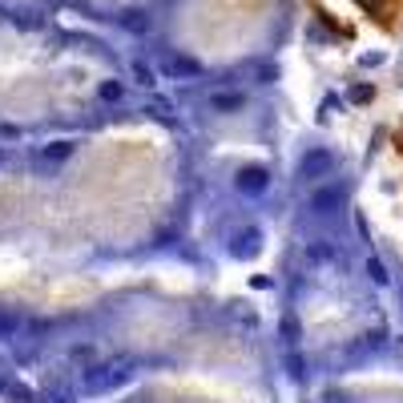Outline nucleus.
<instances>
[{
  "instance_id": "nucleus-1",
  "label": "nucleus",
  "mask_w": 403,
  "mask_h": 403,
  "mask_svg": "<svg viewBox=\"0 0 403 403\" xmlns=\"http://www.w3.org/2000/svg\"><path fill=\"white\" fill-rule=\"evenodd\" d=\"M234 186H238L242 193H266V186H271V170H266V165H242L238 177H234Z\"/></svg>"
},
{
  "instance_id": "nucleus-2",
  "label": "nucleus",
  "mask_w": 403,
  "mask_h": 403,
  "mask_svg": "<svg viewBox=\"0 0 403 403\" xmlns=\"http://www.w3.org/2000/svg\"><path fill=\"white\" fill-rule=\"evenodd\" d=\"M306 206H310V214H335L339 206H343V190H339V186H322V190H315L310 193V202H306Z\"/></svg>"
},
{
  "instance_id": "nucleus-3",
  "label": "nucleus",
  "mask_w": 403,
  "mask_h": 403,
  "mask_svg": "<svg viewBox=\"0 0 403 403\" xmlns=\"http://www.w3.org/2000/svg\"><path fill=\"white\" fill-rule=\"evenodd\" d=\"M331 165H335V158H331L327 149H310V153L303 158V165H299V170H303V177H319V174H327Z\"/></svg>"
},
{
  "instance_id": "nucleus-4",
  "label": "nucleus",
  "mask_w": 403,
  "mask_h": 403,
  "mask_svg": "<svg viewBox=\"0 0 403 403\" xmlns=\"http://www.w3.org/2000/svg\"><path fill=\"white\" fill-rule=\"evenodd\" d=\"M258 250H262V230H246V234L234 238V254L238 258H254Z\"/></svg>"
},
{
  "instance_id": "nucleus-5",
  "label": "nucleus",
  "mask_w": 403,
  "mask_h": 403,
  "mask_svg": "<svg viewBox=\"0 0 403 403\" xmlns=\"http://www.w3.org/2000/svg\"><path fill=\"white\" fill-rule=\"evenodd\" d=\"M367 274H371V278H375V282H379V287H383V282H387V266H383V262H379V258H371V262H367Z\"/></svg>"
},
{
  "instance_id": "nucleus-6",
  "label": "nucleus",
  "mask_w": 403,
  "mask_h": 403,
  "mask_svg": "<svg viewBox=\"0 0 403 403\" xmlns=\"http://www.w3.org/2000/svg\"><path fill=\"white\" fill-rule=\"evenodd\" d=\"M64 153H73L69 142H57V149H45V158H64Z\"/></svg>"
},
{
  "instance_id": "nucleus-7",
  "label": "nucleus",
  "mask_w": 403,
  "mask_h": 403,
  "mask_svg": "<svg viewBox=\"0 0 403 403\" xmlns=\"http://www.w3.org/2000/svg\"><path fill=\"white\" fill-rule=\"evenodd\" d=\"M0 387H4V383H0Z\"/></svg>"
},
{
  "instance_id": "nucleus-8",
  "label": "nucleus",
  "mask_w": 403,
  "mask_h": 403,
  "mask_svg": "<svg viewBox=\"0 0 403 403\" xmlns=\"http://www.w3.org/2000/svg\"><path fill=\"white\" fill-rule=\"evenodd\" d=\"M399 294H403V290H399Z\"/></svg>"
}]
</instances>
